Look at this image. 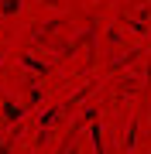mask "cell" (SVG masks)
I'll use <instances>...</instances> for the list:
<instances>
[{"instance_id": "cell-2", "label": "cell", "mask_w": 151, "mask_h": 154, "mask_svg": "<svg viewBox=\"0 0 151 154\" xmlns=\"http://www.w3.org/2000/svg\"><path fill=\"white\" fill-rule=\"evenodd\" d=\"M17 116H21V110H17V106H14V103H7V120H11V123H14V120H17Z\"/></svg>"}, {"instance_id": "cell-1", "label": "cell", "mask_w": 151, "mask_h": 154, "mask_svg": "<svg viewBox=\"0 0 151 154\" xmlns=\"http://www.w3.org/2000/svg\"><path fill=\"white\" fill-rule=\"evenodd\" d=\"M17 4H21V0H4V4H0V14H17Z\"/></svg>"}]
</instances>
